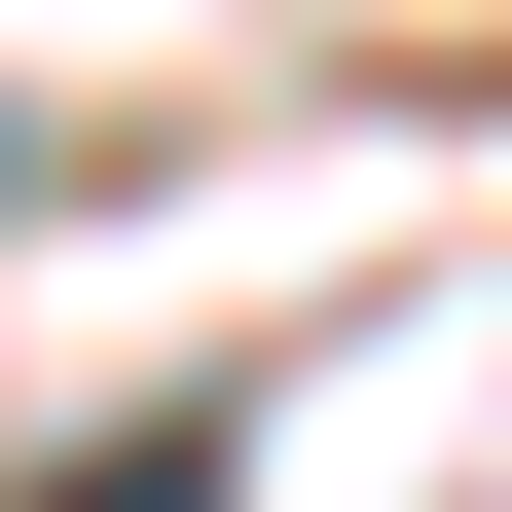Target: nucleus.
Here are the masks:
<instances>
[{"label": "nucleus", "instance_id": "f257e3e1", "mask_svg": "<svg viewBox=\"0 0 512 512\" xmlns=\"http://www.w3.org/2000/svg\"><path fill=\"white\" fill-rule=\"evenodd\" d=\"M74 512H220V403H183V439H110V476H74Z\"/></svg>", "mask_w": 512, "mask_h": 512}]
</instances>
